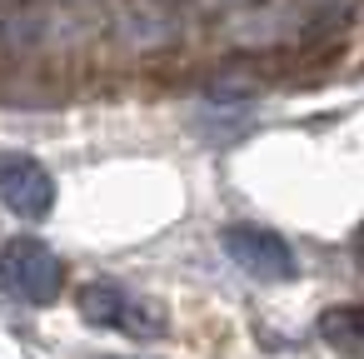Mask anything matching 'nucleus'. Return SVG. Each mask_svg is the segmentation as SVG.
<instances>
[{"mask_svg":"<svg viewBox=\"0 0 364 359\" xmlns=\"http://www.w3.org/2000/svg\"><path fill=\"white\" fill-rule=\"evenodd\" d=\"M80 319L95 324V329H115V334H130V339H165L170 319L155 299L145 294H130L125 284H110V279H95L80 289Z\"/></svg>","mask_w":364,"mask_h":359,"instance_id":"1","label":"nucleus"},{"mask_svg":"<svg viewBox=\"0 0 364 359\" xmlns=\"http://www.w3.org/2000/svg\"><path fill=\"white\" fill-rule=\"evenodd\" d=\"M0 284L26 304H50V299H60L65 264L55 259V250L46 240L21 235V240H6V250H0Z\"/></svg>","mask_w":364,"mask_h":359,"instance_id":"2","label":"nucleus"},{"mask_svg":"<svg viewBox=\"0 0 364 359\" xmlns=\"http://www.w3.org/2000/svg\"><path fill=\"white\" fill-rule=\"evenodd\" d=\"M0 200H6V210H16L21 220H46L55 210V175L36 155L6 150L0 155Z\"/></svg>","mask_w":364,"mask_h":359,"instance_id":"3","label":"nucleus"},{"mask_svg":"<svg viewBox=\"0 0 364 359\" xmlns=\"http://www.w3.org/2000/svg\"><path fill=\"white\" fill-rule=\"evenodd\" d=\"M225 254L255 279H294L299 274V259H294L289 240L264 230V225H230L225 230Z\"/></svg>","mask_w":364,"mask_h":359,"instance_id":"4","label":"nucleus"},{"mask_svg":"<svg viewBox=\"0 0 364 359\" xmlns=\"http://www.w3.org/2000/svg\"><path fill=\"white\" fill-rule=\"evenodd\" d=\"M319 339L344 359H364V304H329L319 314Z\"/></svg>","mask_w":364,"mask_h":359,"instance_id":"5","label":"nucleus"}]
</instances>
